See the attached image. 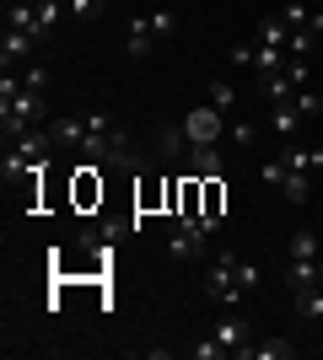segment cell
Segmentation results:
<instances>
[{
	"mask_svg": "<svg viewBox=\"0 0 323 360\" xmlns=\"http://www.w3.org/2000/svg\"><path fill=\"white\" fill-rule=\"evenodd\" d=\"M81 156L97 167H135V156H129V146H124V129L113 113H87V146H81Z\"/></svg>",
	"mask_w": 323,
	"mask_h": 360,
	"instance_id": "6da1fadb",
	"label": "cell"
},
{
	"mask_svg": "<svg viewBox=\"0 0 323 360\" xmlns=\"http://www.w3.org/2000/svg\"><path fill=\"white\" fill-rule=\"evenodd\" d=\"M205 296L221 301V307H232V301H243V280H237V253H210V269H205Z\"/></svg>",
	"mask_w": 323,
	"mask_h": 360,
	"instance_id": "7a4b0ae2",
	"label": "cell"
},
{
	"mask_svg": "<svg viewBox=\"0 0 323 360\" xmlns=\"http://www.w3.org/2000/svg\"><path fill=\"white\" fill-rule=\"evenodd\" d=\"M184 135H189V146H215V140L227 135V113L210 108V103L189 108V113H184Z\"/></svg>",
	"mask_w": 323,
	"mask_h": 360,
	"instance_id": "3957f363",
	"label": "cell"
},
{
	"mask_svg": "<svg viewBox=\"0 0 323 360\" xmlns=\"http://www.w3.org/2000/svg\"><path fill=\"white\" fill-rule=\"evenodd\" d=\"M210 333L221 339V345H227V355H248V345H253V328H248V323H243L237 312H232V307L221 312V323H215Z\"/></svg>",
	"mask_w": 323,
	"mask_h": 360,
	"instance_id": "277c9868",
	"label": "cell"
},
{
	"mask_svg": "<svg viewBox=\"0 0 323 360\" xmlns=\"http://www.w3.org/2000/svg\"><path fill=\"white\" fill-rule=\"evenodd\" d=\"M6 27L32 32V38H49L44 16H38V0H6Z\"/></svg>",
	"mask_w": 323,
	"mask_h": 360,
	"instance_id": "5b68a950",
	"label": "cell"
},
{
	"mask_svg": "<svg viewBox=\"0 0 323 360\" xmlns=\"http://www.w3.org/2000/svg\"><path fill=\"white\" fill-rule=\"evenodd\" d=\"M156 44H162V38H156L151 16H135V22L124 27V54H129V60H146V54H151Z\"/></svg>",
	"mask_w": 323,
	"mask_h": 360,
	"instance_id": "8992f818",
	"label": "cell"
},
{
	"mask_svg": "<svg viewBox=\"0 0 323 360\" xmlns=\"http://www.w3.org/2000/svg\"><path fill=\"white\" fill-rule=\"evenodd\" d=\"M280 162L291 167V172H323V146H296V140H286V150H280Z\"/></svg>",
	"mask_w": 323,
	"mask_h": 360,
	"instance_id": "52a82bcc",
	"label": "cell"
},
{
	"mask_svg": "<svg viewBox=\"0 0 323 360\" xmlns=\"http://www.w3.org/2000/svg\"><path fill=\"white\" fill-rule=\"evenodd\" d=\"M32 44H38L32 32H16V27H6V44H0V65H6V70H16V65H22V60L32 54Z\"/></svg>",
	"mask_w": 323,
	"mask_h": 360,
	"instance_id": "ba28073f",
	"label": "cell"
},
{
	"mask_svg": "<svg viewBox=\"0 0 323 360\" xmlns=\"http://www.w3.org/2000/svg\"><path fill=\"white\" fill-rule=\"evenodd\" d=\"M49 135H54V146L81 150V146H87V119H65V113H60V119L49 124Z\"/></svg>",
	"mask_w": 323,
	"mask_h": 360,
	"instance_id": "9c48e42d",
	"label": "cell"
},
{
	"mask_svg": "<svg viewBox=\"0 0 323 360\" xmlns=\"http://www.w3.org/2000/svg\"><path fill=\"white\" fill-rule=\"evenodd\" d=\"M302 124H308V119L296 113V103H275V113H270V129H275L280 140H296V135H302Z\"/></svg>",
	"mask_w": 323,
	"mask_h": 360,
	"instance_id": "30bf717a",
	"label": "cell"
},
{
	"mask_svg": "<svg viewBox=\"0 0 323 360\" xmlns=\"http://www.w3.org/2000/svg\"><path fill=\"white\" fill-rule=\"evenodd\" d=\"M296 317L302 323H323V285H296Z\"/></svg>",
	"mask_w": 323,
	"mask_h": 360,
	"instance_id": "8fae6325",
	"label": "cell"
},
{
	"mask_svg": "<svg viewBox=\"0 0 323 360\" xmlns=\"http://www.w3.org/2000/svg\"><path fill=\"white\" fill-rule=\"evenodd\" d=\"M189 172H194V178H215V172H221V150L215 146H189Z\"/></svg>",
	"mask_w": 323,
	"mask_h": 360,
	"instance_id": "7c38bea8",
	"label": "cell"
},
{
	"mask_svg": "<svg viewBox=\"0 0 323 360\" xmlns=\"http://www.w3.org/2000/svg\"><path fill=\"white\" fill-rule=\"evenodd\" d=\"M286 253H291V258H308V264H318V258H323V242L312 237L308 226H302V231H291V248H286Z\"/></svg>",
	"mask_w": 323,
	"mask_h": 360,
	"instance_id": "4fadbf2b",
	"label": "cell"
},
{
	"mask_svg": "<svg viewBox=\"0 0 323 360\" xmlns=\"http://www.w3.org/2000/svg\"><path fill=\"white\" fill-rule=\"evenodd\" d=\"M280 199H286V205H308L312 199V178L308 172H291V178L280 183Z\"/></svg>",
	"mask_w": 323,
	"mask_h": 360,
	"instance_id": "5bb4252c",
	"label": "cell"
},
{
	"mask_svg": "<svg viewBox=\"0 0 323 360\" xmlns=\"http://www.w3.org/2000/svg\"><path fill=\"white\" fill-rule=\"evenodd\" d=\"M296 345H286V339H270V345H248V360H291Z\"/></svg>",
	"mask_w": 323,
	"mask_h": 360,
	"instance_id": "9a60e30c",
	"label": "cell"
},
{
	"mask_svg": "<svg viewBox=\"0 0 323 360\" xmlns=\"http://www.w3.org/2000/svg\"><path fill=\"white\" fill-rule=\"evenodd\" d=\"M286 38H291V27H286L280 16H264V22H259V44H280V49H286Z\"/></svg>",
	"mask_w": 323,
	"mask_h": 360,
	"instance_id": "2e32d148",
	"label": "cell"
},
{
	"mask_svg": "<svg viewBox=\"0 0 323 360\" xmlns=\"http://www.w3.org/2000/svg\"><path fill=\"white\" fill-rule=\"evenodd\" d=\"M65 11L76 16V22H97L108 11V0H65Z\"/></svg>",
	"mask_w": 323,
	"mask_h": 360,
	"instance_id": "e0dca14e",
	"label": "cell"
},
{
	"mask_svg": "<svg viewBox=\"0 0 323 360\" xmlns=\"http://www.w3.org/2000/svg\"><path fill=\"white\" fill-rule=\"evenodd\" d=\"M280 22H286V27H291V32H308V27H312V11H308V6H302V0H291V6L280 11Z\"/></svg>",
	"mask_w": 323,
	"mask_h": 360,
	"instance_id": "ac0fdd59",
	"label": "cell"
},
{
	"mask_svg": "<svg viewBox=\"0 0 323 360\" xmlns=\"http://www.w3.org/2000/svg\"><path fill=\"white\" fill-rule=\"evenodd\" d=\"M291 103H296V113H302V119H318V113H323V91L302 86V91H296V97H291Z\"/></svg>",
	"mask_w": 323,
	"mask_h": 360,
	"instance_id": "d6986e66",
	"label": "cell"
},
{
	"mask_svg": "<svg viewBox=\"0 0 323 360\" xmlns=\"http://www.w3.org/2000/svg\"><path fill=\"white\" fill-rule=\"evenodd\" d=\"M205 103H210V108H221V113H227V108L237 103V86H227V81H210V91H205Z\"/></svg>",
	"mask_w": 323,
	"mask_h": 360,
	"instance_id": "ffe728a7",
	"label": "cell"
},
{
	"mask_svg": "<svg viewBox=\"0 0 323 360\" xmlns=\"http://www.w3.org/2000/svg\"><path fill=\"white\" fill-rule=\"evenodd\" d=\"M286 178H291V167L280 162V156H275V162H264V167H259V183H264V188H280Z\"/></svg>",
	"mask_w": 323,
	"mask_h": 360,
	"instance_id": "44dd1931",
	"label": "cell"
},
{
	"mask_svg": "<svg viewBox=\"0 0 323 360\" xmlns=\"http://www.w3.org/2000/svg\"><path fill=\"white\" fill-rule=\"evenodd\" d=\"M232 65H237V70H253V65H259V38H253V44H232Z\"/></svg>",
	"mask_w": 323,
	"mask_h": 360,
	"instance_id": "7402d4cb",
	"label": "cell"
},
{
	"mask_svg": "<svg viewBox=\"0 0 323 360\" xmlns=\"http://www.w3.org/2000/svg\"><path fill=\"white\" fill-rule=\"evenodd\" d=\"M146 16H151L156 38H172V32H178V11H167V6H162V11H146Z\"/></svg>",
	"mask_w": 323,
	"mask_h": 360,
	"instance_id": "603a6c76",
	"label": "cell"
},
{
	"mask_svg": "<svg viewBox=\"0 0 323 360\" xmlns=\"http://www.w3.org/2000/svg\"><path fill=\"white\" fill-rule=\"evenodd\" d=\"M312 44H318L312 32H291V38H286V54H291V60H308V54H312Z\"/></svg>",
	"mask_w": 323,
	"mask_h": 360,
	"instance_id": "cb8c5ba5",
	"label": "cell"
},
{
	"mask_svg": "<svg viewBox=\"0 0 323 360\" xmlns=\"http://www.w3.org/2000/svg\"><path fill=\"white\" fill-rule=\"evenodd\" d=\"M189 355H194V360H221V355H227V345H221V339L210 333V339H200V345L189 349Z\"/></svg>",
	"mask_w": 323,
	"mask_h": 360,
	"instance_id": "d4e9b609",
	"label": "cell"
},
{
	"mask_svg": "<svg viewBox=\"0 0 323 360\" xmlns=\"http://www.w3.org/2000/svg\"><path fill=\"white\" fill-rule=\"evenodd\" d=\"M253 140H259V124H248V119H237V124H232V146H253Z\"/></svg>",
	"mask_w": 323,
	"mask_h": 360,
	"instance_id": "484cf974",
	"label": "cell"
},
{
	"mask_svg": "<svg viewBox=\"0 0 323 360\" xmlns=\"http://www.w3.org/2000/svg\"><path fill=\"white\" fill-rule=\"evenodd\" d=\"M22 86H27V91H44L49 86V65H27V70H22Z\"/></svg>",
	"mask_w": 323,
	"mask_h": 360,
	"instance_id": "4316f807",
	"label": "cell"
},
{
	"mask_svg": "<svg viewBox=\"0 0 323 360\" xmlns=\"http://www.w3.org/2000/svg\"><path fill=\"white\" fill-rule=\"evenodd\" d=\"M156 146H162V156H178V150L189 146V135H178V129H162V135H156Z\"/></svg>",
	"mask_w": 323,
	"mask_h": 360,
	"instance_id": "83f0119b",
	"label": "cell"
},
{
	"mask_svg": "<svg viewBox=\"0 0 323 360\" xmlns=\"http://www.w3.org/2000/svg\"><path fill=\"white\" fill-rule=\"evenodd\" d=\"M318 285H323V258H318Z\"/></svg>",
	"mask_w": 323,
	"mask_h": 360,
	"instance_id": "f1b7e54d",
	"label": "cell"
},
{
	"mask_svg": "<svg viewBox=\"0 0 323 360\" xmlns=\"http://www.w3.org/2000/svg\"><path fill=\"white\" fill-rule=\"evenodd\" d=\"M318 91H323V86H318Z\"/></svg>",
	"mask_w": 323,
	"mask_h": 360,
	"instance_id": "f546056e",
	"label": "cell"
}]
</instances>
